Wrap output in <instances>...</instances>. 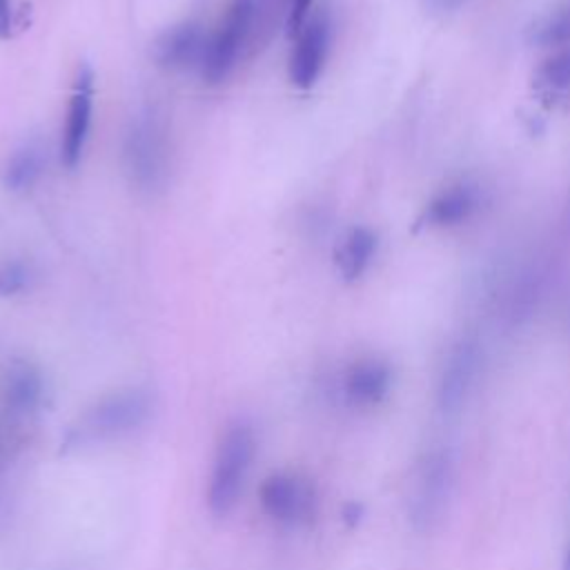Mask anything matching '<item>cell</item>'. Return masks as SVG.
Segmentation results:
<instances>
[{"label":"cell","mask_w":570,"mask_h":570,"mask_svg":"<svg viewBox=\"0 0 570 570\" xmlns=\"http://www.w3.org/2000/svg\"><path fill=\"white\" fill-rule=\"evenodd\" d=\"M254 454L256 436L252 425L240 419L229 423L216 445L207 485V508L214 517L229 514L238 503Z\"/></svg>","instance_id":"1"},{"label":"cell","mask_w":570,"mask_h":570,"mask_svg":"<svg viewBox=\"0 0 570 570\" xmlns=\"http://www.w3.org/2000/svg\"><path fill=\"white\" fill-rule=\"evenodd\" d=\"M163 114L147 107L136 114L125 136V165L131 183L156 191L169 176V136Z\"/></svg>","instance_id":"2"},{"label":"cell","mask_w":570,"mask_h":570,"mask_svg":"<svg viewBox=\"0 0 570 570\" xmlns=\"http://www.w3.org/2000/svg\"><path fill=\"white\" fill-rule=\"evenodd\" d=\"M456 483V459L445 445L432 448L419 463L410 514L419 530H432L448 512Z\"/></svg>","instance_id":"3"},{"label":"cell","mask_w":570,"mask_h":570,"mask_svg":"<svg viewBox=\"0 0 570 570\" xmlns=\"http://www.w3.org/2000/svg\"><path fill=\"white\" fill-rule=\"evenodd\" d=\"M151 407L154 401L147 390L125 387L102 396L96 405H91L73 432L78 434V441H105L125 436L147 423Z\"/></svg>","instance_id":"4"},{"label":"cell","mask_w":570,"mask_h":570,"mask_svg":"<svg viewBox=\"0 0 570 570\" xmlns=\"http://www.w3.org/2000/svg\"><path fill=\"white\" fill-rule=\"evenodd\" d=\"M256 11V0H234L218 29L207 38L200 73L209 85L223 82L238 65L243 49L252 40Z\"/></svg>","instance_id":"5"},{"label":"cell","mask_w":570,"mask_h":570,"mask_svg":"<svg viewBox=\"0 0 570 570\" xmlns=\"http://www.w3.org/2000/svg\"><path fill=\"white\" fill-rule=\"evenodd\" d=\"M263 512L283 525L307 523L316 512L314 485L292 472H274L258 488Z\"/></svg>","instance_id":"6"},{"label":"cell","mask_w":570,"mask_h":570,"mask_svg":"<svg viewBox=\"0 0 570 570\" xmlns=\"http://www.w3.org/2000/svg\"><path fill=\"white\" fill-rule=\"evenodd\" d=\"M481 350L474 338H461L448 352L436 381V407L443 414H456L465 407L479 379Z\"/></svg>","instance_id":"7"},{"label":"cell","mask_w":570,"mask_h":570,"mask_svg":"<svg viewBox=\"0 0 570 570\" xmlns=\"http://www.w3.org/2000/svg\"><path fill=\"white\" fill-rule=\"evenodd\" d=\"M332 40V22L325 11H316L296 33L289 56V80L298 89H309L318 80Z\"/></svg>","instance_id":"8"},{"label":"cell","mask_w":570,"mask_h":570,"mask_svg":"<svg viewBox=\"0 0 570 570\" xmlns=\"http://www.w3.org/2000/svg\"><path fill=\"white\" fill-rule=\"evenodd\" d=\"M91 114H94V73L87 65H82L76 73L73 91L67 107L62 142H60V160L69 169H73L82 158V151L89 138Z\"/></svg>","instance_id":"9"},{"label":"cell","mask_w":570,"mask_h":570,"mask_svg":"<svg viewBox=\"0 0 570 570\" xmlns=\"http://www.w3.org/2000/svg\"><path fill=\"white\" fill-rule=\"evenodd\" d=\"M207 33L198 22H180L169 27L154 42V58L160 67L185 71L203 65Z\"/></svg>","instance_id":"10"},{"label":"cell","mask_w":570,"mask_h":570,"mask_svg":"<svg viewBox=\"0 0 570 570\" xmlns=\"http://www.w3.org/2000/svg\"><path fill=\"white\" fill-rule=\"evenodd\" d=\"M392 387V370L381 358H358L354 361L341 379V394L352 407H374L379 405Z\"/></svg>","instance_id":"11"},{"label":"cell","mask_w":570,"mask_h":570,"mask_svg":"<svg viewBox=\"0 0 570 570\" xmlns=\"http://www.w3.org/2000/svg\"><path fill=\"white\" fill-rule=\"evenodd\" d=\"M479 207V189L468 183L439 191L416 218L419 227H454L465 223Z\"/></svg>","instance_id":"12"},{"label":"cell","mask_w":570,"mask_h":570,"mask_svg":"<svg viewBox=\"0 0 570 570\" xmlns=\"http://www.w3.org/2000/svg\"><path fill=\"white\" fill-rule=\"evenodd\" d=\"M45 383L40 370L29 361H13L2 381V399L9 412L13 414H31L42 401Z\"/></svg>","instance_id":"13"},{"label":"cell","mask_w":570,"mask_h":570,"mask_svg":"<svg viewBox=\"0 0 570 570\" xmlns=\"http://www.w3.org/2000/svg\"><path fill=\"white\" fill-rule=\"evenodd\" d=\"M376 252V236L367 227H352L336 247L334 261L343 281H356L363 276Z\"/></svg>","instance_id":"14"},{"label":"cell","mask_w":570,"mask_h":570,"mask_svg":"<svg viewBox=\"0 0 570 570\" xmlns=\"http://www.w3.org/2000/svg\"><path fill=\"white\" fill-rule=\"evenodd\" d=\"M45 169V151L38 142H27L20 149H16L4 169H2V180L9 191H29L42 176Z\"/></svg>","instance_id":"15"},{"label":"cell","mask_w":570,"mask_h":570,"mask_svg":"<svg viewBox=\"0 0 570 570\" xmlns=\"http://www.w3.org/2000/svg\"><path fill=\"white\" fill-rule=\"evenodd\" d=\"M532 40L541 47L570 45V0L537 24Z\"/></svg>","instance_id":"16"},{"label":"cell","mask_w":570,"mask_h":570,"mask_svg":"<svg viewBox=\"0 0 570 570\" xmlns=\"http://www.w3.org/2000/svg\"><path fill=\"white\" fill-rule=\"evenodd\" d=\"M33 283V267L22 258H9L0 263V296H16L29 289Z\"/></svg>","instance_id":"17"},{"label":"cell","mask_w":570,"mask_h":570,"mask_svg":"<svg viewBox=\"0 0 570 570\" xmlns=\"http://www.w3.org/2000/svg\"><path fill=\"white\" fill-rule=\"evenodd\" d=\"M537 78L548 89H570V47L559 49L554 56L543 60Z\"/></svg>","instance_id":"18"},{"label":"cell","mask_w":570,"mask_h":570,"mask_svg":"<svg viewBox=\"0 0 570 570\" xmlns=\"http://www.w3.org/2000/svg\"><path fill=\"white\" fill-rule=\"evenodd\" d=\"M312 2H314V0H287V18H285V24H287V33H289L292 38H296V33H298V31L303 29V24L307 22Z\"/></svg>","instance_id":"19"},{"label":"cell","mask_w":570,"mask_h":570,"mask_svg":"<svg viewBox=\"0 0 570 570\" xmlns=\"http://www.w3.org/2000/svg\"><path fill=\"white\" fill-rule=\"evenodd\" d=\"M11 29H13L11 0H0V38H9Z\"/></svg>","instance_id":"20"},{"label":"cell","mask_w":570,"mask_h":570,"mask_svg":"<svg viewBox=\"0 0 570 570\" xmlns=\"http://www.w3.org/2000/svg\"><path fill=\"white\" fill-rule=\"evenodd\" d=\"M563 570H570V541H568V548L563 554Z\"/></svg>","instance_id":"21"}]
</instances>
